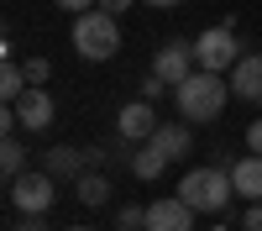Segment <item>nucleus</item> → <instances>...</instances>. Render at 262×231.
I'll return each mask as SVG.
<instances>
[{"label": "nucleus", "mask_w": 262, "mask_h": 231, "mask_svg": "<svg viewBox=\"0 0 262 231\" xmlns=\"http://www.w3.org/2000/svg\"><path fill=\"white\" fill-rule=\"evenodd\" d=\"M173 100H179V116H184L189 126H205V121H215V116L226 111V100H231V79L210 74V69H194L179 90H173Z\"/></svg>", "instance_id": "nucleus-1"}, {"label": "nucleus", "mask_w": 262, "mask_h": 231, "mask_svg": "<svg viewBox=\"0 0 262 231\" xmlns=\"http://www.w3.org/2000/svg\"><path fill=\"white\" fill-rule=\"evenodd\" d=\"M179 195L200 210V216H215V210H226L231 195H236L231 168H221V163H200V168H189V174L179 179Z\"/></svg>", "instance_id": "nucleus-2"}, {"label": "nucleus", "mask_w": 262, "mask_h": 231, "mask_svg": "<svg viewBox=\"0 0 262 231\" xmlns=\"http://www.w3.org/2000/svg\"><path fill=\"white\" fill-rule=\"evenodd\" d=\"M74 53L79 58H90V63H105V58H116L121 53V27H116V16L111 11H79L74 16Z\"/></svg>", "instance_id": "nucleus-3"}, {"label": "nucleus", "mask_w": 262, "mask_h": 231, "mask_svg": "<svg viewBox=\"0 0 262 231\" xmlns=\"http://www.w3.org/2000/svg\"><path fill=\"white\" fill-rule=\"evenodd\" d=\"M58 200V184L48 168H27V174H16L11 179V205H16V216H48Z\"/></svg>", "instance_id": "nucleus-4"}, {"label": "nucleus", "mask_w": 262, "mask_h": 231, "mask_svg": "<svg viewBox=\"0 0 262 231\" xmlns=\"http://www.w3.org/2000/svg\"><path fill=\"white\" fill-rule=\"evenodd\" d=\"M236 58H242V42H236V27H231V21L194 37V63H200V69H210V74H231Z\"/></svg>", "instance_id": "nucleus-5"}, {"label": "nucleus", "mask_w": 262, "mask_h": 231, "mask_svg": "<svg viewBox=\"0 0 262 231\" xmlns=\"http://www.w3.org/2000/svg\"><path fill=\"white\" fill-rule=\"evenodd\" d=\"M152 74H158L168 90H179L194 74V42H163V48L152 53Z\"/></svg>", "instance_id": "nucleus-6"}, {"label": "nucleus", "mask_w": 262, "mask_h": 231, "mask_svg": "<svg viewBox=\"0 0 262 231\" xmlns=\"http://www.w3.org/2000/svg\"><path fill=\"white\" fill-rule=\"evenodd\" d=\"M194 210L184 195H173V200H152L147 205V231H194Z\"/></svg>", "instance_id": "nucleus-7"}, {"label": "nucleus", "mask_w": 262, "mask_h": 231, "mask_svg": "<svg viewBox=\"0 0 262 231\" xmlns=\"http://www.w3.org/2000/svg\"><path fill=\"white\" fill-rule=\"evenodd\" d=\"M105 163V153H100V147H95V153H84V147H48V158H42V168H48V174L53 179H79L84 174V168H100Z\"/></svg>", "instance_id": "nucleus-8"}, {"label": "nucleus", "mask_w": 262, "mask_h": 231, "mask_svg": "<svg viewBox=\"0 0 262 231\" xmlns=\"http://www.w3.org/2000/svg\"><path fill=\"white\" fill-rule=\"evenodd\" d=\"M16 116H21V132H48L53 116H58V105H53V95L42 90V84H32V90L16 100Z\"/></svg>", "instance_id": "nucleus-9"}, {"label": "nucleus", "mask_w": 262, "mask_h": 231, "mask_svg": "<svg viewBox=\"0 0 262 231\" xmlns=\"http://www.w3.org/2000/svg\"><path fill=\"white\" fill-rule=\"evenodd\" d=\"M158 132V111H152V100H131L126 111L116 116V137L121 142H147Z\"/></svg>", "instance_id": "nucleus-10"}, {"label": "nucleus", "mask_w": 262, "mask_h": 231, "mask_svg": "<svg viewBox=\"0 0 262 231\" xmlns=\"http://www.w3.org/2000/svg\"><path fill=\"white\" fill-rule=\"evenodd\" d=\"M158 153L168 158V163H179V158H189L194 153V137H189V121H158V132L147 137Z\"/></svg>", "instance_id": "nucleus-11"}, {"label": "nucleus", "mask_w": 262, "mask_h": 231, "mask_svg": "<svg viewBox=\"0 0 262 231\" xmlns=\"http://www.w3.org/2000/svg\"><path fill=\"white\" fill-rule=\"evenodd\" d=\"M231 95L236 100H262V53H242L231 69Z\"/></svg>", "instance_id": "nucleus-12"}, {"label": "nucleus", "mask_w": 262, "mask_h": 231, "mask_svg": "<svg viewBox=\"0 0 262 231\" xmlns=\"http://www.w3.org/2000/svg\"><path fill=\"white\" fill-rule=\"evenodd\" d=\"M231 184H236V195H242V200H262V158H257V153L236 158V163H231Z\"/></svg>", "instance_id": "nucleus-13"}, {"label": "nucleus", "mask_w": 262, "mask_h": 231, "mask_svg": "<svg viewBox=\"0 0 262 231\" xmlns=\"http://www.w3.org/2000/svg\"><path fill=\"white\" fill-rule=\"evenodd\" d=\"M74 195H79V205H105V200H111V179H105L100 174V168H84V174L74 179Z\"/></svg>", "instance_id": "nucleus-14"}, {"label": "nucleus", "mask_w": 262, "mask_h": 231, "mask_svg": "<svg viewBox=\"0 0 262 231\" xmlns=\"http://www.w3.org/2000/svg\"><path fill=\"white\" fill-rule=\"evenodd\" d=\"M163 168H168V158H163L152 142H142L137 153H131V174H137L142 184H158V179H163Z\"/></svg>", "instance_id": "nucleus-15"}, {"label": "nucleus", "mask_w": 262, "mask_h": 231, "mask_svg": "<svg viewBox=\"0 0 262 231\" xmlns=\"http://www.w3.org/2000/svg\"><path fill=\"white\" fill-rule=\"evenodd\" d=\"M32 90V79H27V69H21L16 58H6V69H0V95H6V105H16L21 95Z\"/></svg>", "instance_id": "nucleus-16"}, {"label": "nucleus", "mask_w": 262, "mask_h": 231, "mask_svg": "<svg viewBox=\"0 0 262 231\" xmlns=\"http://www.w3.org/2000/svg\"><path fill=\"white\" fill-rule=\"evenodd\" d=\"M0 174L6 179L27 174V147H21V137H6V147H0Z\"/></svg>", "instance_id": "nucleus-17"}, {"label": "nucleus", "mask_w": 262, "mask_h": 231, "mask_svg": "<svg viewBox=\"0 0 262 231\" xmlns=\"http://www.w3.org/2000/svg\"><path fill=\"white\" fill-rule=\"evenodd\" d=\"M116 231H147V210L142 205H121L116 210Z\"/></svg>", "instance_id": "nucleus-18"}, {"label": "nucleus", "mask_w": 262, "mask_h": 231, "mask_svg": "<svg viewBox=\"0 0 262 231\" xmlns=\"http://www.w3.org/2000/svg\"><path fill=\"white\" fill-rule=\"evenodd\" d=\"M21 69H27V79H32V84H48L53 63H48V58H27V63H21Z\"/></svg>", "instance_id": "nucleus-19"}, {"label": "nucleus", "mask_w": 262, "mask_h": 231, "mask_svg": "<svg viewBox=\"0 0 262 231\" xmlns=\"http://www.w3.org/2000/svg\"><path fill=\"white\" fill-rule=\"evenodd\" d=\"M242 231H262V200H252L242 210Z\"/></svg>", "instance_id": "nucleus-20"}, {"label": "nucleus", "mask_w": 262, "mask_h": 231, "mask_svg": "<svg viewBox=\"0 0 262 231\" xmlns=\"http://www.w3.org/2000/svg\"><path fill=\"white\" fill-rule=\"evenodd\" d=\"M247 153H257V158H262V116L247 126Z\"/></svg>", "instance_id": "nucleus-21"}, {"label": "nucleus", "mask_w": 262, "mask_h": 231, "mask_svg": "<svg viewBox=\"0 0 262 231\" xmlns=\"http://www.w3.org/2000/svg\"><path fill=\"white\" fill-rule=\"evenodd\" d=\"M163 90H168V84H163V79H158V74H147V84H142V95H147V100H158V95H163Z\"/></svg>", "instance_id": "nucleus-22"}, {"label": "nucleus", "mask_w": 262, "mask_h": 231, "mask_svg": "<svg viewBox=\"0 0 262 231\" xmlns=\"http://www.w3.org/2000/svg\"><path fill=\"white\" fill-rule=\"evenodd\" d=\"M11 231H48V226H42L37 216H21V221H11Z\"/></svg>", "instance_id": "nucleus-23"}, {"label": "nucleus", "mask_w": 262, "mask_h": 231, "mask_svg": "<svg viewBox=\"0 0 262 231\" xmlns=\"http://www.w3.org/2000/svg\"><path fill=\"white\" fill-rule=\"evenodd\" d=\"M100 0H58V11H95Z\"/></svg>", "instance_id": "nucleus-24"}, {"label": "nucleus", "mask_w": 262, "mask_h": 231, "mask_svg": "<svg viewBox=\"0 0 262 231\" xmlns=\"http://www.w3.org/2000/svg\"><path fill=\"white\" fill-rule=\"evenodd\" d=\"M100 11H111V16H121V11H131V0H100Z\"/></svg>", "instance_id": "nucleus-25"}, {"label": "nucleus", "mask_w": 262, "mask_h": 231, "mask_svg": "<svg viewBox=\"0 0 262 231\" xmlns=\"http://www.w3.org/2000/svg\"><path fill=\"white\" fill-rule=\"evenodd\" d=\"M142 6H152V11H168V6H179V0H142Z\"/></svg>", "instance_id": "nucleus-26"}, {"label": "nucleus", "mask_w": 262, "mask_h": 231, "mask_svg": "<svg viewBox=\"0 0 262 231\" xmlns=\"http://www.w3.org/2000/svg\"><path fill=\"white\" fill-rule=\"evenodd\" d=\"M63 231H95V226H63Z\"/></svg>", "instance_id": "nucleus-27"}, {"label": "nucleus", "mask_w": 262, "mask_h": 231, "mask_svg": "<svg viewBox=\"0 0 262 231\" xmlns=\"http://www.w3.org/2000/svg\"><path fill=\"white\" fill-rule=\"evenodd\" d=\"M215 231H231V226H215Z\"/></svg>", "instance_id": "nucleus-28"}, {"label": "nucleus", "mask_w": 262, "mask_h": 231, "mask_svg": "<svg viewBox=\"0 0 262 231\" xmlns=\"http://www.w3.org/2000/svg\"><path fill=\"white\" fill-rule=\"evenodd\" d=\"M257 105H262V100H257Z\"/></svg>", "instance_id": "nucleus-29"}]
</instances>
